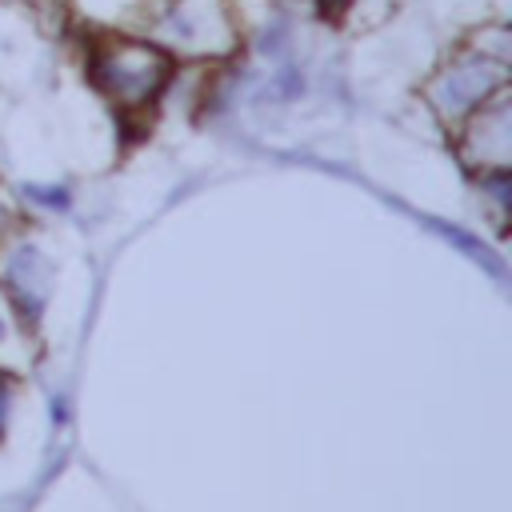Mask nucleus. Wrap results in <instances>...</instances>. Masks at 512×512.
Segmentation results:
<instances>
[{
	"mask_svg": "<svg viewBox=\"0 0 512 512\" xmlns=\"http://www.w3.org/2000/svg\"><path fill=\"white\" fill-rule=\"evenodd\" d=\"M8 284L12 292L24 300L28 312H36L44 304V292H48V264L40 260V252H16V260L8 264Z\"/></svg>",
	"mask_w": 512,
	"mask_h": 512,
	"instance_id": "3",
	"label": "nucleus"
},
{
	"mask_svg": "<svg viewBox=\"0 0 512 512\" xmlns=\"http://www.w3.org/2000/svg\"><path fill=\"white\" fill-rule=\"evenodd\" d=\"M496 84H500V68H496V64H488V60H468V64H456V68L440 80L436 100H440L444 112H464V108H472L476 100H484Z\"/></svg>",
	"mask_w": 512,
	"mask_h": 512,
	"instance_id": "2",
	"label": "nucleus"
},
{
	"mask_svg": "<svg viewBox=\"0 0 512 512\" xmlns=\"http://www.w3.org/2000/svg\"><path fill=\"white\" fill-rule=\"evenodd\" d=\"M344 4H348V0H316V8H320V12H328V16H336Z\"/></svg>",
	"mask_w": 512,
	"mask_h": 512,
	"instance_id": "5",
	"label": "nucleus"
},
{
	"mask_svg": "<svg viewBox=\"0 0 512 512\" xmlns=\"http://www.w3.org/2000/svg\"><path fill=\"white\" fill-rule=\"evenodd\" d=\"M4 416H8V392L0 388V432H4Z\"/></svg>",
	"mask_w": 512,
	"mask_h": 512,
	"instance_id": "6",
	"label": "nucleus"
},
{
	"mask_svg": "<svg viewBox=\"0 0 512 512\" xmlns=\"http://www.w3.org/2000/svg\"><path fill=\"white\" fill-rule=\"evenodd\" d=\"M164 72H168V60L160 52L140 48V44H128V48H120L116 56H108L100 64V84L112 88L124 100H144V96L156 92V84L164 80Z\"/></svg>",
	"mask_w": 512,
	"mask_h": 512,
	"instance_id": "1",
	"label": "nucleus"
},
{
	"mask_svg": "<svg viewBox=\"0 0 512 512\" xmlns=\"http://www.w3.org/2000/svg\"><path fill=\"white\" fill-rule=\"evenodd\" d=\"M28 196H36L44 204H68V192H60V188H28Z\"/></svg>",
	"mask_w": 512,
	"mask_h": 512,
	"instance_id": "4",
	"label": "nucleus"
}]
</instances>
